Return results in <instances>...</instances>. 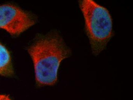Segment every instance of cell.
Listing matches in <instances>:
<instances>
[{
	"instance_id": "obj_2",
	"label": "cell",
	"mask_w": 133,
	"mask_h": 100,
	"mask_svg": "<svg viewBox=\"0 0 133 100\" xmlns=\"http://www.w3.org/2000/svg\"><path fill=\"white\" fill-rule=\"evenodd\" d=\"M79 5L92 53L98 56L114 35L112 18L108 9L93 0L79 1Z\"/></svg>"
},
{
	"instance_id": "obj_5",
	"label": "cell",
	"mask_w": 133,
	"mask_h": 100,
	"mask_svg": "<svg viewBox=\"0 0 133 100\" xmlns=\"http://www.w3.org/2000/svg\"><path fill=\"white\" fill-rule=\"evenodd\" d=\"M0 100H12L7 95L0 94Z\"/></svg>"
},
{
	"instance_id": "obj_3",
	"label": "cell",
	"mask_w": 133,
	"mask_h": 100,
	"mask_svg": "<svg viewBox=\"0 0 133 100\" xmlns=\"http://www.w3.org/2000/svg\"><path fill=\"white\" fill-rule=\"evenodd\" d=\"M32 14L10 4L0 5V29L17 37L35 23Z\"/></svg>"
},
{
	"instance_id": "obj_4",
	"label": "cell",
	"mask_w": 133,
	"mask_h": 100,
	"mask_svg": "<svg viewBox=\"0 0 133 100\" xmlns=\"http://www.w3.org/2000/svg\"><path fill=\"white\" fill-rule=\"evenodd\" d=\"M14 71L10 53L0 43V75L6 77L13 76Z\"/></svg>"
},
{
	"instance_id": "obj_1",
	"label": "cell",
	"mask_w": 133,
	"mask_h": 100,
	"mask_svg": "<svg viewBox=\"0 0 133 100\" xmlns=\"http://www.w3.org/2000/svg\"><path fill=\"white\" fill-rule=\"evenodd\" d=\"M28 51L33 61L36 81L39 86H52L56 83L61 62L72 52L55 31L37 38Z\"/></svg>"
}]
</instances>
